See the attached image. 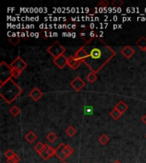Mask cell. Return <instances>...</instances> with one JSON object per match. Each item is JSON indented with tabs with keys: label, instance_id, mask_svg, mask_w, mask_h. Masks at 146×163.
Here are the masks:
<instances>
[{
	"label": "cell",
	"instance_id": "32",
	"mask_svg": "<svg viewBox=\"0 0 146 163\" xmlns=\"http://www.w3.org/2000/svg\"><path fill=\"white\" fill-rule=\"evenodd\" d=\"M142 122H143L144 124H146V114L144 115L143 117H142Z\"/></svg>",
	"mask_w": 146,
	"mask_h": 163
},
{
	"label": "cell",
	"instance_id": "28",
	"mask_svg": "<svg viewBox=\"0 0 146 163\" xmlns=\"http://www.w3.org/2000/svg\"><path fill=\"white\" fill-rule=\"evenodd\" d=\"M109 5V3L107 1V0H101L99 3H97V5L96 7L97 8H100V7H103V8H105V7H108Z\"/></svg>",
	"mask_w": 146,
	"mask_h": 163
},
{
	"label": "cell",
	"instance_id": "10",
	"mask_svg": "<svg viewBox=\"0 0 146 163\" xmlns=\"http://www.w3.org/2000/svg\"><path fill=\"white\" fill-rule=\"evenodd\" d=\"M121 54L124 56L125 58L130 59L131 57L135 54V50H134L132 46L127 45V46H125L123 49H121Z\"/></svg>",
	"mask_w": 146,
	"mask_h": 163
},
{
	"label": "cell",
	"instance_id": "30",
	"mask_svg": "<svg viewBox=\"0 0 146 163\" xmlns=\"http://www.w3.org/2000/svg\"><path fill=\"white\" fill-rule=\"evenodd\" d=\"M12 159L14 161H16V163H18L19 161H21V158H20V156H17V155H16V154L12 157Z\"/></svg>",
	"mask_w": 146,
	"mask_h": 163
},
{
	"label": "cell",
	"instance_id": "34",
	"mask_svg": "<svg viewBox=\"0 0 146 163\" xmlns=\"http://www.w3.org/2000/svg\"><path fill=\"white\" fill-rule=\"evenodd\" d=\"M62 163H67L66 161H62Z\"/></svg>",
	"mask_w": 146,
	"mask_h": 163
},
{
	"label": "cell",
	"instance_id": "12",
	"mask_svg": "<svg viewBox=\"0 0 146 163\" xmlns=\"http://www.w3.org/2000/svg\"><path fill=\"white\" fill-rule=\"evenodd\" d=\"M29 96H30L34 101H38V100L43 96V93L41 92L39 88H34V89L30 91Z\"/></svg>",
	"mask_w": 146,
	"mask_h": 163
},
{
	"label": "cell",
	"instance_id": "17",
	"mask_svg": "<svg viewBox=\"0 0 146 163\" xmlns=\"http://www.w3.org/2000/svg\"><path fill=\"white\" fill-rule=\"evenodd\" d=\"M86 79L87 82H89L91 83H95L97 79V76H96V73L93 72V71H91L90 73H88L86 77Z\"/></svg>",
	"mask_w": 146,
	"mask_h": 163
},
{
	"label": "cell",
	"instance_id": "2",
	"mask_svg": "<svg viewBox=\"0 0 146 163\" xmlns=\"http://www.w3.org/2000/svg\"><path fill=\"white\" fill-rule=\"evenodd\" d=\"M22 93V89L12 79L0 85V96L9 105L18 98Z\"/></svg>",
	"mask_w": 146,
	"mask_h": 163
},
{
	"label": "cell",
	"instance_id": "19",
	"mask_svg": "<svg viewBox=\"0 0 146 163\" xmlns=\"http://www.w3.org/2000/svg\"><path fill=\"white\" fill-rule=\"evenodd\" d=\"M65 133L69 137H74L76 133V129L73 126H69L67 129L65 130Z\"/></svg>",
	"mask_w": 146,
	"mask_h": 163
},
{
	"label": "cell",
	"instance_id": "25",
	"mask_svg": "<svg viewBox=\"0 0 146 163\" xmlns=\"http://www.w3.org/2000/svg\"><path fill=\"white\" fill-rule=\"evenodd\" d=\"M9 43H12L13 45H17V44L20 43L21 38H20L19 37H9Z\"/></svg>",
	"mask_w": 146,
	"mask_h": 163
},
{
	"label": "cell",
	"instance_id": "33",
	"mask_svg": "<svg viewBox=\"0 0 146 163\" xmlns=\"http://www.w3.org/2000/svg\"><path fill=\"white\" fill-rule=\"evenodd\" d=\"M114 163H121V161H115Z\"/></svg>",
	"mask_w": 146,
	"mask_h": 163
},
{
	"label": "cell",
	"instance_id": "5",
	"mask_svg": "<svg viewBox=\"0 0 146 163\" xmlns=\"http://www.w3.org/2000/svg\"><path fill=\"white\" fill-rule=\"evenodd\" d=\"M10 67L12 68V69H16V70H18L20 71H23L25 70L27 66H28V64L24 61V60L22 59L20 56L18 57H16L12 62H11V64H10Z\"/></svg>",
	"mask_w": 146,
	"mask_h": 163
},
{
	"label": "cell",
	"instance_id": "9",
	"mask_svg": "<svg viewBox=\"0 0 146 163\" xmlns=\"http://www.w3.org/2000/svg\"><path fill=\"white\" fill-rule=\"evenodd\" d=\"M65 147L66 145H64V144H60L56 149V156L59 158L60 160L62 161H64L66 160V158H68V157L66 156L65 153H64V149H65Z\"/></svg>",
	"mask_w": 146,
	"mask_h": 163
},
{
	"label": "cell",
	"instance_id": "31",
	"mask_svg": "<svg viewBox=\"0 0 146 163\" xmlns=\"http://www.w3.org/2000/svg\"><path fill=\"white\" fill-rule=\"evenodd\" d=\"M7 163H16V162L13 160L12 158H10V159H7Z\"/></svg>",
	"mask_w": 146,
	"mask_h": 163
},
{
	"label": "cell",
	"instance_id": "13",
	"mask_svg": "<svg viewBox=\"0 0 146 163\" xmlns=\"http://www.w3.org/2000/svg\"><path fill=\"white\" fill-rule=\"evenodd\" d=\"M115 109H117V110L121 112V114H123V113H125L126 111H128V106L125 102L120 101L117 105H115Z\"/></svg>",
	"mask_w": 146,
	"mask_h": 163
},
{
	"label": "cell",
	"instance_id": "7",
	"mask_svg": "<svg viewBox=\"0 0 146 163\" xmlns=\"http://www.w3.org/2000/svg\"><path fill=\"white\" fill-rule=\"evenodd\" d=\"M74 57H75L76 60H80V61L82 62V63H84L86 59L87 58V53L86 51V49H84V47L82 46L78 49L77 51L75 52V55H74Z\"/></svg>",
	"mask_w": 146,
	"mask_h": 163
},
{
	"label": "cell",
	"instance_id": "23",
	"mask_svg": "<svg viewBox=\"0 0 146 163\" xmlns=\"http://www.w3.org/2000/svg\"><path fill=\"white\" fill-rule=\"evenodd\" d=\"M64 153H65L67 157L70 156L74 153V149L71 146H69V145H66L65 149H64Z\"/></svg>",
	"mask_w": 146,
	"mask_h": 163
},
{
	"label": "cell",
	"instance_id": "29",
	"mask_svg": "<svg viewBox=\"0 0 146 163\" xmlns=\"http://www.w3.org/2000/svg\"><path fill=\"white\" fill-rule=\"evenodd\" d=\"M21 74H22V71H18L16 69H12V77H14V78H18Z\"/></svg>",
	"mask_w": 146,
	"mask_h": 163
},
{
	"label": "cell",
	"instance_id": "15",
	"mask_svg": "<svg viewBox=\"0 0 146 163\" xmlns=\"http://www.w3.org/2000/svg\"><path fill=\"white\" fill-rule=\"evenodd\" d=\"M137 44V46L141 50H143V51H145L146 49V37H141L138 40V42L136 43Z\"/></svg>",
	"mask_w": 146,
	"mask_h": 163
},
{
	"label": "cell",
	"instance_id": "4",
	"mask_svg": "<svg viewBox=\"0 0 146 163\" xmlns=\"http://www.w3.org/2000/svg\"><path fill=\"white\" fill-rule=\"evenodd\" d=\"M65 51L66 49L62 46L58 41L54 42L50 47L47 48V52L49 53L54 59L58 58L62 55H64Z\"/></svg>",
	"mask_w": 146,
	"mask_h": 163
},
{
	"label": "cell",
	"instance_id": "14",
	"mask_svg": "<svg viewBox=\"0 0 146 163\" xmlns=\"http://www.w3.org/2000/svg\"><path fill=\"white\" fill-rule=\"evenodd\" d=\"M37 139H38V136L36 135L33 131L28 132L25 136V139L28 142V143H30V144H33V143H34V142Z\"/></svg>",
	"mask_w": 146,
	"mask_h": 163
},
{
	"label": "cell",
	"instance_id": "36",
	"mask_svg": "<svg viewBox=\"0 0 146 163\" xmlns=\"http://www.w3.org/2000/svg\"><path fill=\"white\" fill-rule=\"evenodd\" d=\"M145 138H146V135H145Z\"/></svg>",
	"mask_w": 146,
	"mask_h": 163
},
{
	"label": "cell",
	"instance_id": "20",
	"mask_svg": "<svg viewBox=\"0 0 146 163\" xmlns=\"http://www.w3.org/2000/svg\"><path fill=\"white\" fill-rule=\"evenodd\" d=\"M98 141L102 145H106L109 141V138L106 134H102L100 136L99 139H98Z\"/></svg>",
	"mask_w": 146,
	"mask_h": 163
},
{
	"label": "cell",
	"instance_id": "27",
	"mask_svg": "<svg viewBox=\"0 0 146 163\" xmlns=\"http://www.w3.org/2000/svg\"><path fill=\"white\" fill-rule=\"evenodd\" d=\"M16 154L13 152L12 150H7V151L4 152V156L6 157V159H10V158H12Z\"/></svg>",
	"mask_w": 146,
	"mask_h": 163
},
{
	"label": "cell",
	"instance_id": "3",
	"mask_svg": "<svg viewBox=\"0 0 146 163\" xmlns=\"http://www.w3.org/2000/svg\"><path fill=\"white\" fill-rule=\"evenodd\" d=\"M12 77V69L5 61L0 63V85L5 83Z\"/></svg>",
	"mask_w": 146,
	"mask_h": 163
},
{
	"label": "cell",
	"instance_id": "11",
	"mask_svg": "<svg viewBox=\"0 0 146 163\" xmlns=\"http://www.w3.org/2000/svg\"><path fill=\"white\" fill-rule=\"evenodd\" d=\"M81 63H82V62L76 60V59L74 57V55L70 56L69 58H68V65H69L70 68H72L73 70L78 69L79 66L81 65Z\"/></svg>",
	"mask_w": 146,
	"mask_h": 163
},
{
	"label": "cell",
	"instance_id": "26",
	"mask_svg": "<svg viewBox=\"0 0 146 163\" xmlns=\"http://www.w3.org/2000/svg\"><path fill=\"white\" fill-rule=\"evenodd\" d=\"M111 4L114 7L120 8V7H121L124 4V3H123V1H121V0H114V1H112Z\"/></svg>",
	"mask_w": 146,
	"mask_h": 163
},
{
	"label": "cell",
	"instance_id": "8",
	"mask_svg": "<svg viewBox=\"0 0 146 163\" xmlns=\"http://www.w3.org/2000/svg\"><path fill=\"white\" fill-rule=\"evenodd\" d=\"M53 63H54L57 67L59 68V69H62V68H64L65 65H68V58H67L64 55H62L59 56L58 58L54 59Z\"/></svg>",
	"mask_w": 146,
	"mask_h": 163
},
{
	"label": "cell",
	"instance_id": "6",
	"mask_svg": "<svg viewBox=\"0 0 146 163\" xmlns=\"http://www.w3.org/2000/svg\"><path fill=\"white\" fill-rule=\"evenodd\" d=\"M70 86L73 88V89L75 90V91L79 92L86 86V82L81 77H76L70 83Z\"/></svg>",
	"mask_w": 146,
	"mask_h": 163
},
{
	"label": "cell",
	"instance_id": "24",
	"mask_svg": "<svg viewBox=\"0 0 146 163\" xmlns=\"http://www.w3.org/2000/svg\"><path fill=\"white\" fill-rule=\"evenodd\" d=\"M46 151L47 154L49 155L50 158L53 157L54 156H56V149H55V148L51 147V146H48L46 149Z\"/></svg>",
	"mask_w": 146,
	"mask_h": 163
},
{
	"label": "cell",
	"instance_id": "22",
	"mask_svg": "<svg viewBox=\"0 0 146 163\" xmlns=\"http://www.w3.org/2000/svg\"><path fill=\"white\" fill-rule=\"evenodd\" d=\"M57 138H58V137H57V135H56V133H54V132H49L46 136L47 140H48V141L51 142V143L56 141V139H57Z\"/></svg>",
	"mask_w": 146,
	"mask_h": 163
},
{
	"label": "cell",
	"instance_id": "21",
	"mask_svg": "<svg viewBox=\"0 0 146 163\" xmlns=\"http://www.w3.org/2000/svg\"><path fill=\"white\" fill-rule=\"evenodd\" d=\"M121 115L122 114H121V112H120L117 109H115V108L111 111V112H110V116H111L112 118L115 119V120H118L119 118L121 117Z\"/></svg>",
	"mask_w": 146,
	"mask_h": 163
},
{
	"label": "cell",
	"instance_id": "35",
	"mask_svg": "<svg viewBox=\"0 0 146 163\" xmlns=\"http://www.w3.org/2000/svg\"><path fill=\"white\" fill-rule=\"evenodd\" d=\"M145 52H146V49H145Z\"/></svg>",
	"mask_w": 146,
	"mask_h": 163
},
{
	"label": "cell",
	"instance_id": "1",
	"mask_svg": "<svg viewBox=\"0 0 146 163\" xmlns=\"http://www.w3.org/2000/svg\"><path fill=\"white\" fill-rule=\"evenodd\" d=\"M83 47L87 53V58L84 63L95 73L99 72L115 55V51L100 37H96L91 43H85Z\"/></svg>",
	"mask_w": 146,
	"mask_h": 163
},
{
	"label": "cell",
	"instance_id": "18",
	"mask_svg": "<svg viewBox=\"0 0 146 163\" xmlns=\"http://www.w3.org/2000/svg\"><path fill=\"white\" fill-rule=\"evenodd\" d=\"M9 113L14 116V117H17L20 113H21V110L19 109L18 106L16 105H14L12 107L9 109Z\"/></svg>",
	"mask_w": 146,
	"mask_h": 163
},
{
	"label": "cell",
	"instance_id": "16",
	"mask_svg": "<svg viewBox=\"0 0 146 163\" xmlns=\"http://www.w3.org/2000/svg\"><path fill=\"white\" fill-rule=\"evenodd\" d=\"M47 146H48V145H45V144H43V143L39 142V143H38L37 145L34 146V150L38 154L40 155L41 153L45 150V148H46Z\"/></svg>",
	"mask_w": 146,
	"mask_h": 163
}]
</instances>
